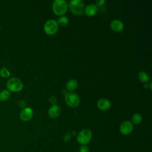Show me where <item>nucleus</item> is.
Returning <instances> with one entry per match:
<instances>
[{"label":"nucleus","mask_w":152,"mask_h":152,"mask_svg":"<svg viewBox=\"0 0 152 152\" xmlns=\"http://www.w3.org/2000/svg\"><path fill=\"white\" fill-rule=\"evenodd\" d=\"M33 115V109L30 107H26L21 110L20 114V118L23 121H28L32 118Z\"/></svg>","instance_id":"6e6552de"},{"label":"nucleus","mask_w":152,"mask_h":152,"mask_svg":"<svg viewBox=\"0 0 152 152\" xmlns=\"http://www.w3.org/2000/svg\"><path fill=\"white\" fill-rule=\"evenodd\" d=\"M61 113V109L57 104H54L50 106L48 110V115L52 118L58 117Z\"/></svg>","instance_id":"9b49d317"},{"label":"nucleus","mask_w":152,"mask_h":152,"mask_svg":"<svg viewBox=\"0 0 152 152\" xmlns=\"http://www.w3.org/2000/svg\"><path fill=\"white\" fill-rule=\"evenodd\" d=\"M78 86V83L76 80L75 79H71L66 83V89L69 91H72L75 90Z\"/></svg>","instance_id":"4468645a"},{"label":"nucleus","mask_w":152,"mask_h":152,"mask_svg":"<svg viewBox=\"0 0 152 152\" xmlns=\"http://www.w3.org/2000/svg\"><path fill=\"white\" fill-rule=\"evenodd\" d=\"M133 128H134V126L131 122L129 121H125L121 124L119 130L122 134L124 135H126L129 134L132 132V131L133 130Z\"/></svg>","instance_id":"0eeeda50"},{"label":"nucleus","mask_w":152,"mask_h":152,"mask_svg":"<svg viewBox=\"0 0 152 152\" xmlns=\"http://www.w3.org/2000/svg\"><path fill=\"white\" fill-rule=\"evenodd\" d=\"M79 152H90L89 148L86 145H82L79 148Z\"/></svg>","instance_id":"6ab92c4d"},{"label":"nucleus","mask_w":152,"mask_h":152,"mask_svg":"<svg viewBox=\"0 0 152 152\" xmlns=\"http://www.w3.org/2000/svg\"><path fill=\"white\" fill-rule=\"evenodd\" d=\"M148 87H149V85H148V84H145L144 85V87H145V88H147V87L148 88Z\"/></svg>","instance_id":"b1692460"},{"label":"nucleus","mask_w":152,"mask_h":152,"mask_svg":"<svg viewBox=\"0 0 152 152\" xmlns=\"http://www.w3.org/2000/svg\"><path fill=\"white\" fill-rule=\"evenodd\" d=\"M97 11V7L95 4H91L88 5L86 7H85L84 12L88 16H93L96 14Z\"/></svg>","instance_id":"f8f14e48"},{"label":"nucleus","mask_w":152,"mask_h":152,"mask_svg":"<svg viewBox=\"0 0 152 152\" xmlns=\"http://www.w3.org/2000/svg\"><path fill=\"white\" fill-rule=\"evenodd\" d=\"M49 101L50 103L51 104H52L53 105L56 104V103H57V102H58L57 98H56V96H50V97H49Z\"/></svg>","instance_id":"aec40b11"},{"label":"nucleus","mask_w":152,"mask_h":152,"mask_svg":"<svg viewBox=\"0 0 152 152\" xmlns=\"http://www.w3.org/2000/svg\"><path fill=\"white\" fill-rule=\"evenodd\" d=\"M69 8L73 13L83 15L85 11V5L81 0H72L69 3Z\"/></svg>","instance_id":"f03ea898"},{"label":"nucleus","mask_w":152,"mask_h":152,"mask_svg":"<svg viewBox=\"0 0 152 152\" xmlns=\"http://www.w3.org/2000/svg\"><path fill=\"white\" fill-rule=\"evenodd\" d=\"M58 25H61L62 26H66L68 23V18L67 17L64 16V15H62L60 17H59L58 18V20L56 21Z\"/></svg>","instance_id":"dca6fc26"},{"label":"nucleus","mask_w":152,"mask_h":152,"mask_svg":"<svg viewBox=\"0 0 152 152\" xmlns=\"http://www.w3.org/2000/svg\"><path fill=\"white\" fill-rule=\"evenodd\" d=\"M68 8V4L65 0H55L52 4V9L55 14L62 15Z\"/></svg>","instance_id":"f257e3e1"},{"label":"nucleus","mask_w":152,"mask_h":152,"mask_svg":"<svg viewBox=\"0 0 152 152\" xmlns=\"http://www.w3.org/2000/svg\"><path fill=\"white\" fill-rule=\"evenodd\" d=\"M138 78L142 83H148L150 80V76L145 71H140L138 74Z\"/></svg>","instance_id":"ddd939ff"},{"label":"nucleus","mask_w":152,"mask_h":152,"mask_svg":"<svg viewBox=\"0 0 152 152\" xmlns=\"http://www.w3.org/2000/svg\"><path fill=\"white\" fill-rule=\"evenodd\" d=\"M58 30V24L57 21L53 19L48 20L44 24L45 31L50 35L55 34Z\"/></svg>","instance_id":"423d86ee"},{"label":"nucleus","mask_w":152,"mask_h":152,"mask_svg":"<svg viewBox=\"0 0 152 152\" xmlns=\"http://www.w3.org/2000/svg\"><path fill=\"white\" fill-rule=\"evenodd\" d=\"M92 138V132L90 129H84L81 131L77 135V141L81 145L88 144Z\"/></svg>","instance_id":"39448f33"},{"label":"nucleus","mask_w":152,"mask_h":152,"mask_svg":"<svg viewBox=\"0 0 152 152\" xmlns=\"http://www.w3.org/2000/svg\"><path fill=\"white\" fill-rule=\"evenodd\" d=\"M0 75L3 78H8L10 76V71L5 68H2L0 70Z\"/></svg>","instance_id":"a211bd4d"},{"label":"nucleus","mask_w":152,"mask_h":152,"mask_svg":"<svg viewBox=\"0 0 152 152\" xmlns=\"http://www.w3.org/2000/svg\"><path fill=\"white\" fill-rule=\"evenodd\" d=\"M105 1L104 0H97L96 1V3L97 5H98L99 6H102L103 5L104 3H105Z\"/></svg>","instance_id":"5701e85b"},{"label":"nucleus","mask_w":152,"mask_h":152,"mask_svg":"<svg viewBox=\"0 0 152 152\" xmlns=\"http://www.w3.org/2000/svg\"><path fill=\"white\" fill-rule=\"evenodd\" d=\"M18 106H19L20 107L24 109V107H26V102H25L24 100H20L18 102Z\"/></svg>","instance_id":"4be33fe9"},{"label":"nucleus","mask_w":152,"mask_h":152,"mask_svg":"<svg viewBox=\"0 0 152 152\" xmlns=\"http://www.w3.org/2000/svg\"><path fill=\"white\" fill-rule=\"evenodd\" d=\"M132 124H138L142 121V116L139 113H135L132 117Z\"/></svg>","instance_id":"f3484780"},{"label":"nucleus","mask_w":152,"mask_h":152,"mask_svg":"<svg viewBox=\"0 0 152 152\" xmlns=\"http://www.w3.org/2000/svg\"><path fill=\"white\" fill-rule=\"evenodd\" d=\"M71 138V134L69 132H67L64 135V141L65 142H68V141H69L70 140Z\"/></svg>","instance_id":"412c9836"},{"label":"nucleus","mask_w":152,"mask_h":152,"mask_svg":"<svg viewBox=\"0 0 152 152\" xmlns=\"http://www.w3.org/2000/svg\"><path fill=\"white\" fill-rule=\"evenodd\" d=\"M7 87L8 91L10 90L12 92H19L22 90L23 88V83L20 79L16 77H12L8 81Z\"/></svg>","instance_id":"7ed1b4c3"},{"label":"nucleus","mask_w":152,"mask_h":152,"mask_svg":"<svg viewBox=\"0 0 152 152\" xmlns=\"http://www.w3.org/2000/svg\"><path fill=\"white\" fill-rule=\"evenodd\" d=\"M65 100L66 103L70 107H75L78 106L80 102L79 96L75 93L69 91L65 94Z\"/></svg>","instance_id":"20e7f679"},{"label":"nucleus","mask_w":152,"mask_h":152,"mask_svg":"<svg viewBox=\"0 0 152 152\" xmlns=\"http://www.w3.org/2000/svg\"><path fill=\"white\" fill-rule=\"evenodd\" d=\"M98 107L102 110H107L110 109L111 106L110 102L107 99L102 98L98 100L97 102Z\"/></svg>","instance_id":"1a4fd4ad"},{"label":"nucleus","mask_w":152,"mask_h":152,"mask_svg":"<svg viewBox=\"0 0 152 152\" xmlns=\"http://www.w3.org/2000/svg\"><path fill=\"white\" fill-rule=\"evenodd\" d=\"M110 27L113 30L115 31H120L123 30L124 25L122 21L118 19H115L112 21L110 23Z\"/></svg>","instance_id":"9d476101"},{"label":"nucleus","mask_w":152,"mask_h":152,"mask_svg":"<svg viewBox=\"0 0 152 152\" xmlns=\"http://www.w3.org/2000/svg\"><path fill=\"white\" fill-rule=\"evenodd\" d=\"M10 97V93L7 90H4L0 93V100L5 102L8 100Z\"/></svg>","instance_id":"2eb2a0df"}]
</instances>
